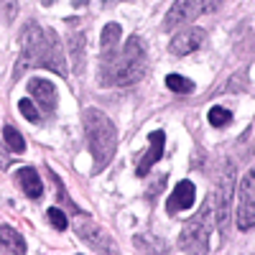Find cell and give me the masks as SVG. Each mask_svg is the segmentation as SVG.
<instances>
[{
	"label": "cell",
	"instance_id": "cell-1",
	"mask_svg": "<svg viewBox=\"0 0 255 255\" xmlns=\"http://www.w3.org/2000/svg\"><path fill=\"white\" fill-rule=\"evenodd\" d=\"M28 67H44L56 72L59 77H67V61H64L61 41L54 31H44L36 23H28L20 33V61L15 74L26 72Z\"/></svg>",
	"mask_w": 255,
	"mask_h": 255
},
{
	"label": "cell",
	"instance_id": "cell-2",
	"mask_svg": "<svg viewBox=\"0 0 255 255\" xmlns=\"http://www.w3.org/2000/svg\"><path fill=\"white\" fill-rule=\"evenodd\" d=\"M145 72H148L145 44L140 36H133V38H128L123 54H115L110 61L102 64V84L125 87V84H133L140 77H145Z\"/></svg>",
	"mask_w": 255,
	"mask_h": 255
},
{
	"label": "cell",
	"instance_id": "cell-3",
	"mask_svg": "<svg viewBox=\"0 0 255 255\" xmlns=\"http://www.w3.org/2000/svg\"><path fill=\"white\" fill-rule=\"evenodd\" d=\"M84 133H87V145H90V153L95 158V171H102L118 151L115 125L105 113L90 108V110H84Z\"/></svg>",
	"mask_w": 255,
	"mask_h": 255
},
{
	"label": "cell",
	"instance_id": "cell-4",
	"mask_svg": "<svg viewBox=\"0 0 255 255\" xmlns=\"http://www.w3.org/2000/svg\"><path fill=\"white\" fill-rule=\"evenodd\" d=\"M212 227H215V220H212V202H204L199 215H194L184 225L181 238H179V248L186 250V253H207Z\"/></svg>",
	"mask_w": 255,
	"mask_h": 255
},
{
	"label": "cell",
	"instance_id": "cell-5",
	"mask_svg": "<svg viewBox=\"0 0 255 255\" xmlns=\"http://www.w3.org/2000/svg\"><path fill=\"white\" fill-rule=\"evenodd\" d=\"M217 5H220V0H176L163 20V28L174 31L179 26H186L194 18H199L202 13H212Z\"/></svg>",
	"mask_w": 255,
	"mask_h": 255
},
{
	"label": "cell",
	"instance_id": "cell-6",
	"mask_svg": "<svg viewBox=\"0 0 255 255\" xmlns=\"http://www.w3.org/2000/svg\"><path fill=\"white\" fill-rule=\"evenodd\" d=\"M253 225H255V176L253 171H248L238 191V227L248 232L253 230Z\"/></svg>",
	"mask_w": 255,
	"mask_h": 255
},
{
	"label": "cell",
	"instance_id": "cell-7",
	"mask_svg": "<svg viewBox=\"0 0 255 255\" xmlns=\"http://www.w3.org/2000/svg\"><path fill=\"white\" fill-rule=\"evenodd\" d=\"M77 232H79V238L87 243L92 250H97V253H118V248L113 245L110 235L102 227H97V222L84 217V220L77 222Z\"/></svg>",
	"mask_w": 255,
	"mask_h": 255
},
{
	"label": "cell",
	"instance_id": "cell-8",
	"mask_svg": "<svg viewBox=\"0 0 255 255\" xmlns=\"http://www.w3.org/2000/svg\"><path fill=\"white\" fill-rule=\"evenodd\" d=\"M202 44H204V31L202 28H186V31H179L171 38L168 49H171V54H176V56H186L191 51H197Z\"/></svg>",
	"mask_w": 255,
	"mask_h": 255
},
{
	"label": "cell",
	"instance_id": "cell-9",
	"mask_svg": "<svg viewBox=\"0 0 255 255\" xmlns=\"http://www.w3.org/2000/svg\"><path fill=\"white\" fill-rule=\"evenodd\" d=\"M194 199H197L194 184H191V181H179V186L174 189L171 199H168V204H166V212H168V215L184 212V209H189L191 204H194Z\"/></svg>",
	"mask_w": 255,
	"mask_h": 255
},
{
	"label": "cell",
	"instance_id": "cell-10",
	"mask_svg": "<svg viewBox=\"0 0 255 255\" xmlns=\"http://www.w3.org/2000/svg\"><path fill=\"white\" fill-rule=\"evenodd\" d=\"M148 140H151V145H148V151L143 153V158H140V163H138V176H148V171H151V166L161 158L166 135H163V130H153L151 135H148Z\"/></svg>",
	"mask_w": 255,
	"mask_h": 255
},
{
	"label": "cell",
	"instance_id": "cell-11",
	"mask_svg": "<svg viewBox=\"0 0 255 255\" xmlns=\"http://www.w3.org/2000/svg\"><path fill=\"white\" fill-rule=\"evenodd\" d=\"M28 92L38 100V105L46 113H51L56 108V90H54L51 82H46V79H31L28 82Z\"/></svg>",
	"mask_w": 255,
	"mask_h": 255
},
{
	"label": "cell",
	"instance_id": "cell-12",
	"mask_svg": "<svg viewBox=\"0 0 255 255\" xmlns=\"http://www.w3.org/2000/svg\"><path fill=\"white\" fill-rule=\"evenodd\" d=\"M230 197H232V171H227V176L220 184V194H217V225L225 232L227 230V217H230Z\"/></svg>",
	"mask_w": 255,
	"mask_h": 255
},
{
	"label": "cell",
	"instance_id": "cell-13",
	"mask_svg": "<svg viewBox=\"0 0 255 255\" xmlns=\"http://www.w3.org/2000/svg\"><path fill=\"white\" fill-rule=\"evenodd\" d=\"M15 179H18L20 189L26 191L28 199H38L41 194H44V184H41V179H38V174H36V168H31V166L18 168V171H15Z\"/></svg>",
	"mask_w": 255,
	"mask_h": 255
},
{
	"label": "cell",
	"instance_id": "cell-14",
	"mask_svg": "<svg viewBox=\"0 0 255 255\" xmlns=\"http://www.w3.org/2000/svg\"><path fill=\"white\" fill-rule=\"evenodd\" d=\"M120 26L118 23H108L102 28V38H100V51H102V64L110 61L118 54V44H120Z\"/></svg>",
	"mask_w": 255,
	"mask_h": 255
},
{
	"label": "cell",
	"instance_id": "cell-15",
	"mask_svg": "<svg viewBox=\"0 0 255 255\" xmlns=\"http://www.w3.org/2000/svg\"><path fill=\"white\" fill-rule=\"evenodd\" d=\"M0 245H3L8 253H18V255H23V253H26V243H23V238H20L18 232H15L13 227H8V225L0 227Z\"/></svg>",
	"mask_w": 255,
	"mask_h": 255
},
{
	"label": "cell",
	"instance_id": "cell-16",
	"mask_svg": "<svg viewBox=\"0 0 255 255\" xmlns=\"http://www.w3.org/2000/svg\"><path fill=\"white\" fill-rule=\"evenodd\" d=\"M166 87L171 92H179V95H189V92H194V82L181 77V74H168L166 77Z\"/></svg>",
	"mask_w": 255,
	"mask_h": 255
},
{
	"label": "cell",
	"instance_id": "cell-17",
	"mask_svg": "<svg viewBox=\"0 0 255 255\" xmlns=\"http://www.w3.org/2000/svg\"><path fill=\"white\" fill-rule=\"evenodd\" d=\"M3 140H5V145L10 148V151H15V153H23V151H26L23 135H20L13 125H5V130H3Z\"/></svg>",
	"mask_w": 255,
	"mask_h": 255
},
{
	"label": "cell",
	"instance_id": "cell-18",
	"mask_svg": "<svg viewBox=\"0 0 255 255\" xmlns=\"http://www.w3.org/2000/svg\"><path fill=\"white\" fill-rule=\"evenodd\" d=\"M230 120H232V113L227 108H212L209 110V123L215 128H225V125H230Z\"/></svg>",
	"mask_w": 255,
	"mask_h": 255
},
{
	"label": "cell",
	"instance_id": "cell-19",
	"mask_svg": "<svg viewBox=\"0 0 255 255\" xmlns=\"http://www.w3.org/2000/svg\"><path fill=\"white\" fill-rule=\"evenodd\" d=\"M46 217H49V222L56 227V230H67L69 227V222H67V215L59 209V207H51L49 212H46Z\"/></svg>",
	"mask_w": 255,
	"mask_h": 255
},
{
	"label": "cell",
	"instance_id": "cell-20",
	"mask_svg": "<svg viewBox=\"0 0 255 255\" xmlns=\"http://www.w3.org/2000/svg\"><path fill=\"white\" fill-rule=\"evenodd\" d=\"M18 110L23 113V118H26V120H31V123H36V120H38V110H36V105H33L31 100H20V102H18Z\"/></svg>",
	"mask_w": 255,
	"mask_h": 255
},
{
	"label": "cell",
	"instance_id": "cell-21",
	"mask_svg": "<svg viewBox=\"0 0 255 255\" xmlns=\"http://www.w3.org/2000/svg\"><path fill=\"white\" fill-rule=\"evenodd\" d=\"M54 189L59 191V202H61V204H67L72 212H79V209H77V204H72V199L67 197V191H64V184H61V179H59V176H54Z\"/></svg>",
	"mask_w": 255,
	"mask_h": 255
},
{
	"label": "cell",
	"instance_id": "cell-22",
	"mask_svg": "<svg viewBox=\"0 0 255 255\" xmlns=\"http://www.w3.org/2000/svg\"><path fill=\"white\" fill-rule=\"evenodd\" d=\"M5 166H8V156L3 151V145H0V168H5Z\"/></svg>",
	"mask_w": 255,
	"mask_h": 255
},
{
	"label": "cell",
	"instance_id": "cell-23",
	"mask_svg": "<svg viewBox=\"0 0 255 255\" xmlns=\"http://www.w3.org/2000/svg\"><path fill=\"white\" fill-rule=\"evenodd\" d=\"M105 3H123V0H105Z\"/></svg>",
	"mask_w": 255,
	"mask_h": 255
},
{
	"label": "cell",
	"instance_id": "cell-24",
	"mask_svg": "<svg viewBox=\"0 0 255 255\" xmlns=\"http://www.w3.org/2000/svg\"><path fill=\"white\" fill-rule=\"evenodd\" d=\"M46 3H51V0H46Z\"/></svg>",
	"mask_w": 255,
	"mask_h": 255
}]
</instances>
